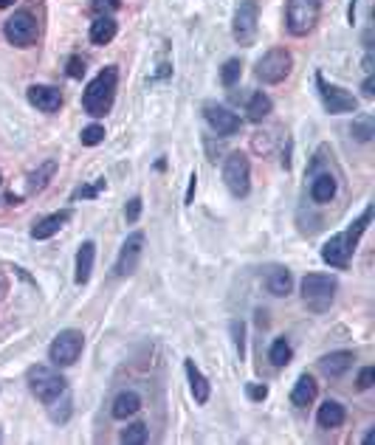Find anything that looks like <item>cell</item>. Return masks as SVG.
Instances as JSON below:
<instances>
[{
  "mask_svg": "<svg viewBox=\"0 0 375 445\" xmlns=\"http://www.w3.org/2000/svg\"><path fill=\"white\" fill-rule=\"evenodd\" d=\"M116 82H119V71L116 65H107L88 88H85V96H82V107L88 116L93 119H102L110 113L113 107V99H116Z\"/></svg>",
  "mask_w": 375,
  "mask_h": 445,
  "instance_id": "obj_1",
  "label": "cell"
},
{
  "mask_svg": "<svg viewBox=\"0 0 375 445\" xmlns=\"http://www.w3.org/2000/svg\"><path fill=\"white\" fill-rule=\"evenodd\" d=\"M29 389L40 403H57L65 394V378L57 375L51 366H32L29 369Z\"/></svg>",
  "mask_w": 375,
  "mask_h": 445,
  "instance_id": "obj_2",
  "label": "cell"
},
{
  "mask_svg": "<svg viewBox=\"0 0 375 445\" xmlns=\"http://www.w3.org/2000/svg\"><path fill=\"white\" fill-rule=\"evenodd\" d=\"M333 296H336V279L333 277H324V274H308L302 279V299L310 310L316 313H324L330 305H333Z\"/></svg>",
  "mask_w": 375,
  "mask_h": 445,
  "instance_id": "obj_3",
  "label": "cell"
},
{
  "mask_svg": "<svg viewBox=\"0 0 375 445\" xmlns=\"http://www.w3.org/2000/svg\"><path fill=\"white\" fill-rule=\"evenodd\" d=\"M319 23V0H288L285 26L294 37H305Z\"/></svg>",
  "mask_w": 375,
  "mask_h": 445,
  "instance_id": "obj_4",
  "label": "cell"
},
{
  "mask_svg": "<svg viewBox=\"0 0 375 445\" xmlns=\"http://www.w3.org/2000/svg\"><path fill=\"white\" fill-rule=\"evenodd\" d=\"M294 68V57L288 48H271L268 54H263V60L257 62V79L265 85H277L282 82Z\"/></svg>",
  "mask_w": 375,
  "mask_h": 445,
  "instance_id": "obj_5",
  "label": "cell"
},
{
  "mask_svg": "<svg viewBox=\"0 0 375 445\" xmlns=\"http://www.w3.org/2000/svg\"><path fill=\"white\" fill-rule=\"evenodd\" d=\"M223 180L235 197H246L251 189V164L243 152H232L223 166Z\"/></svg>",
  "mask_w": 375,
  "mask_h": 445,
  "instance_id": "obj_6",
  "label": "cell"
},
{
  "mask_svg": "<svg viewBox=\"0 0 375 445\" xmlns=\"http://www.w3.org/2000/svg\"><path fill=\"white\" fill-rule=\"evenodd\" d=\"M82 347H85V336H82L79 330H63V333L54 338L48 355H51V361H54L57 366H71V364H77V358L82 355Z\"/></svg>",
  "mask_w": 375,
  "mask_h": 445,
  "instance_id": "obj_7",
  "label": "cell"
},
{
  "mask_svg": "<svg viewBox=\"0 0 375 445\" xmlns=\"http://www.w3.org/2000/svg\"><path fill=\"white\" fill-rule=\"evenodd\" d=\"M4 34H6V40H9L12 46L29 48V46H34V40H37V20H34L29 12H15V15L6 20Z\"/></svg>",
  "mask_w": 375,
  "mask_h": 445,
  "instance_id": "obj_8",
  "label": "cell"
},
{
  "mask_svg": "<svg viewBox=\"0 0 375 445\" xmlns=\"http://www.w3.org/2000/svg\"><path fill=\"white\" fill-rule=\"evenodd\" d=\"M257 15H260L257 0H243V4L237 6L232 32H235V40L240 46H251L257 40Z\"/></svg>",
  "mask_w": 375,
  "mask_h": 445,
  "instance_id": "obj_9",
  "label": "cell"
},
{
  "mask_svg": "<svg viewBox=\"0 0 375 445\" xmlns=\"http://www.w3.org/2000/svg\"><path fill=\"white\" fill-rule=\"evenodd\" d=\"M316 85H319V93H322V102H324V110H327V113L338 116V113H353V110L358 107V102H355L353 93H347L344 88L327 85V82L322 79V74L316 77Z\"/></svg>",
  "mask_w": 375,
  "mask_h": 445,
  "instance_id": "obj_10",
  "label": "cell"
},
{
  "mask_svg": "<svg viewBox=\"0 0 375 445\" xmlns=\"http://www.w3.org/2000/svg\"><path fill=\"white\" fill-rule=\"evenodd\" d=\"M204 116H206L209 127H212L218 135H235V133H240V119H237V113H232V110L223 107V105L206 102V105H204Z\"/></svg>",
  "mask_w": 375,
  "mask_h": 445,
  "instance_id": "obj_11",
  "label": "cell"
},
{
  "mask_svg": "<svg viewBox=\"0 0 375 445\" xmlns=\"http://www.w3.org/2000/svg\"><path fill=\"white\" fill-rule=\"evenodd\" d=\"M141 254H144V234L136 232V234H130V237L124 240V246H121V251H119L116 274H119V277L136 274V268H138V263H141Z\"/></svg>",
  "mask_w": 375,
  "mask_h": 445,
  "instance_id": "obj_12",
  "label": "cell"
},
{
  "mask_svg": "<svg viewBox=\"0 0 375 445\" xmlns=\"http://www.w3.org/2000/svg\"><path fill=\"white\" fill-rule=\"evenodd\" d=\"M353 251H355V246L350 243V237H347V232H344V234L330 237V240L322 246V260H324L327 265H333V268H347Z\"/></svg>",
  "mask_w": 375,
  "mask_h": 445,
  "instance_id": "obj_13",
  "label": "cell"
},
{
  "mask_svg": "<svg viewBox=\"0 0 375 445\" xmlns=\"http://www.w3.org/2000/svg\"><path fill=\"white\" fill-rule=\"evenodd\" d=\"M29 102L43 113H57L63 107V93L57 88H48V85H32L29 88Z\"/></svg>",
  "mask_w": 375,
  "mask_h": 445,
  "instance_id": "obj_14",
  "label": "cell"
},
{
  "mask_svg": "<svg viewBox=\"0 0 375 445\" xmlns=\"http://www.w3.org/2000/svg\"><path fill=\"white\" fill-rule=\"evenodd\" d=\"M353 361H355L353 352H330L319 361V369H322L324 378H341L353 366Z\"/></svg>",
  "mask_w": 375,
  "mask_h": 445,
  "instance_id": "obj_15",
  "label": "cell"
},
{
  "mask_svg": "<svg viewBox=\"0 0 375 445\" xmlns=\"http://www.w3.org/2000/svg\"><path fill=\"white\" fill-rule=\"evenodd\" d=\"M71 220V211H57V214H48V217H43L37 226L32 229V237L34 240H48V237H54L65 222Z\"/></svg>",
  "mask_w": 375,
  "mask_h": 445,
  "instance_id": "obj_16",
  "label": "cell"
},
{
  "mask_svg": "<svg viewBox=\"0 0 375 445\" xmlns=\"http://www.w3.org/2000/svg\"><path fill=\"white\" fill-rule=\"evenodd\" d=\"M186 378H190V389H192L195 403H206L209 394H212V386H209V380L204 378V372L195 366V361H186Z\"/></svg>",
  "mask_w": 375,
  "mask_h": 445,
  "instance_id": "obj_17",
  "label": "cell"
},
{
  "mask_svg": "<svg viewBox=\"0 0 375 445\" xmlns=\"http://www.w3.org/2000/svg\"><path fill=\"white\" fill-rule=\"evenodd\" d=\"M265 288H268V293H274V296H288L291 288H294L291 271H288V268H271V271L265 274Z\"/></svg>",
  "mask_w": 375,
  "mask_h": 445,
  "instance_id": "obj_18",
  "label": "cell"
},
{
  "mask_svg": "<svg viewBox=\"0 0 375 445\" xmlns=\"http://www.w3.org/2000/svg\"><path fill=\"white\" fill-rule=\"evenodd\" d=\"M316 380L310 378V375H302L299 380H296V386H294V392H291V403L296 406V409H305V406H310L313 400H316Z\"/></svg>",
  "mask_w": 375,
  "mask_h": 445,
  "instance_id": "obj_19",
  "label": "cell"
},
{
  "mask_svg": "<svg viewBox=\"0 0 375 445\" xmlns=\"http://www.w3.org/2000/svg\"><path fill=\"white\" fill-rule=\"evenodd\" d=\"M344 406L341 403H336V400H324L322 406H319V414H316V423L322 425V428H338L341 423H344Z\"/></svg>",
  "mask_w": 375,
  "mask_h": 445,
  "instance_id": "obj_20",
  "label": "cell"
},
{
  "mask_svg": "<svg viewBox=\"0 0 375 445\" xmlns=\"http://www.w3.org/2000/svg\"><path fill=\"white\" fill-rule=\"evenodd\" d=\"M310 197H313L316 203H330V200L336 197V178H333L330 172L316 175L313 183H310Z\"/></svg>",
  "mask_w": 375,
  "mask_h": 445,
  "instance_id": "obj_21",
  "label": "cell"
},
{
  "mask_svg": "<svg viewBox=\"0 0 375 445\" xmlns=\"http://www.w3.org/2000/svg\"><path fill=\"white\" fill-rule=\"evenodd\" d=\"M93 257H96V246L93 243H82L79 254H77V285H85L91 279V271H93Z\"/></svg>",
  "mask_w": 375,
  "mask_h": 445,
  "instance_id": "obj_22",
  "label": "cell"
},
{
  "mask_svg": "<svg viewBox=\"0 0 375 445\" xmlns=\"http://www.w3.org/2000/svg\"><path fill=\"white\" fill-rule=\"evenodd\" d=\"M138 409H141V397L136 394V392H121L116 400H113V417L116 420H127V417H133V414H138Z\"/></svg>",
  "mask_w": 375,
  "mask_h": 445,
  "instance_id": "obj_23",
  "label": "cell"
},
{
  "mask_svg": "<svg viewBox=\"0 0 375 445\" xmlns=\"http://www.w3.org/2000/svg\"><path fill=\"white\" fill-rule=\"evenodd\" d=\"M113 37H116V20H113V18L102 15L99 20H93V26H91V43L107 46Z\"/></svg>",
  "mask_w": 375,
  "mask_h": 445,
  "instance_id": "obj_24",
  "label": "cell"
},
{
  "mask_svg": "<svg viewBox=\"0 0 375 445\" xmlns=\"http://www.w3.org/2000/svg\"><path fill=\"white\" fill-rule=\"evenodd\" d=\"M274 110V102L260 91V93H254L251 99H249V105H246V113H249V119L251 121H263L268 113Z\"/></svg>",
  "mask_w": 375,
  "mask_h": 445,
  "instance_id": "obj_25",
  "label": "cell"
},
{
  "mask_svg": "<svg viewBox=\"0 0 375 445\" xmlns=\"http://www.w3.org/2000/svg\"><path fill=\"white\" fill-rule=\"evenodd\" d=\"M268 358H271V364H274V366H288V364H291V358H294V350H291V344H288L285 338H277V341L271 344Z\"/></svg>",
  "mask_w": 375,
  "mask_h": 445,
  "instance_id": "obj_26",
  "label": "cell"
},
{
  "mask_svg": "<svg viewBox=\"0 0 375 445\" xmlns=\"http://www.w3.org/2000/svg\"><path fill=\"white\" fill-rule=\"evenodd\" d=\"M240 74H243V62H240V60H226V65L221 68V82H223L226 88H232V85L240 79Z\"/></svg>",
  "mask_w": 375,
  "mask_h": 445,
  "instance_id": "obj_27",
  "label": "cell"
},
{
  "mask_svg": "<svg viewBox=\"0 0 375 445\" xmlns=\"http://www.w3.org/2000/svg\"><path fill=\"white\" fill-rule=\"evenodd\" d=\"M121 442H127V445H141V442H147V425H144V423L127 425V428L121 431Z\"/></svg>",
  "mask_w": 375,
  "mask_h": 445,
  "instance_id": "obj_28",
  "label": "cell"
},
{
  "mask_svg": "<svg viewBox=\"0 0 375 445\" xmlns=\"http://www.w3.org/2000/svg\"><path fill=\"white\" fill-rule=\"evenodd\" d=\"M369 220H372V206H367V208H364V214H361V217H358V220L353 222V229L347 232V237H350V243H353V246H355V243H358V237H361V234L367 232Z\"/></svg>",
  "mask_w": 375,
  "mask_h": 445,
  "instance_id": "obj_29",
  "label": "cell"
},
{
  "mask_svg": "<svg viewBox=\"0 0 375 445\" xmlns=\"http://www.w3.org/2000/svg\"><path fill=\"white\" fill-rule=\"evenodd\" d=\"M54 169H57V161H46V164L34 172V178H32V192H40V189L48 183V178L54 175Z\"/></svg>",
  "mask_w": 375,
  "mask_h": 445,
  "instance_id": "obj_30",
  "label": "cell"
},
{
  "mask_svg": "<svg viewBox=\"0 0 375 445\" xmlns=\"http://www.w3.org/2000/svg\"><path fill=\"white\" fill-rule=\"evenodd\" d=\"M79 138H82V144H85V147H96V144H102V141H105V127H102V124H91V127H85V130H82V135H79Z\"/></svg>",
  "mask_w": 375,
  "mask_h": 445,
  "instance_id": "obj_31",
  "label": "cell"
},
{
  "mask_svg": "<svg viewBox=\"0 0 375 445\" xmlns=\"http://www.w3.org/2000/svg\"><path fill=\"white\" fill-rule=\"evenodd\" d=\"M353 135L358 141H369L372 138V116H361L355 124H353Z\"/></svg>",
  "mask_w": 375,
  "mask_h": 445,
  "instance_id": "obj_32",
  "label": "cell"
},
{
  "mask_svg": "<svg viewBox=\"0 0 375 445\" xmlns=\"http://www.w3.org/2000/svg\"><path fill=\"white\" fill-rule=\"evenodd\" d=\"M119 6H121L119 0H93V12H99V18H102V15H107V18H110Z\"/></svg>",
  "mask_w": 375,
  "mask_h": 445,
  "instance_id": "obj_33",
  "label": "cell"
},
{
  "mask_svg": "<svg viewBox=\"0 0 375 445\" xmlns=\"http://www.w3.org/2000/svg\"><path fill=\"white\" fill-rule=\"evenodd\" d=\"M82 74H85V62L79 57H71L68 60V77L71 79H82Z\"/></svg>",
  "mask_w": 375,
  "mask_h": 445,
  "instance_id": "obj_34",
  "label": "cell"
},
{
  "mask_svg": "<svg viewBox=\"0 0 375 445\" xmlns=\"http://www.w3.org/2000/svg\"><path fill=\"white\" fill-rule=\"evenodd\" d=\"M138 214H141V197H133V200L127 203V208H124V217H127V222H136Z\"/></svg>",
  "mask_w": 375,
  "mask_h": 445,
  "instance_id": "obj_35",
  "label": "cell"
},
{
  "mask_svg": "<svg viewBox=\"0 0 375 445\" xmlns=\"http://www.w3.org/2000/svg\"><path fill=\"white\" fill-rule=\"evenodd\" d=\"M372 380H375V369H372V366H364V369L358 372V389H369Z\"/></svg>",
  "mask_w": 375,
  "mask_h": 445,
  "instance_id": "obj_36",
  "label": "cell"
},
{
  "mask_svg": "<svg viewBox=\"0 0 375 445\" xmlns=\"http://www.w3.org/2000/svg\"><path fill=\"white\" fill-rule=\"evenodd\" d=\"M232 333H235V341H237V352L243 358L246 352V341H243V321H232Z\"/></svg>",
  "mask_w": 375,
  "mask_h": 445,
  "instance_id": "obj_37",
  "label": "cell"
},
{
  "mask_svg": "<svg viewBox=\"0 0 375 445\" xmlns=\"http://www.w3.org/2000/svg\"><path fill=\"white\" fill-rule=\"evenodd\" d=\"M99 189H105V180H99L96 186H85V189H77V192H74V197H93V194H96Z\"/></svg>",
  "mask_w": 375,
  "mask_h": 445,
  "instance_id": "obj_38",
  "label": "cell"
},
{
  "mask_svg": "<svg viewBox=\"0 0 375 445\" xmlns=\"http://www.w3.org/2000/svg\"><path fill=\"white\" fill-rule=\"evenodd\" d=\"M249 397H251V400H265V397H268V389H265V386H257V383H249Z\"/></svg>",
  "mask_w": 375,
  "mask_h": 445,
  "instance_id": "obj_39",
  "label": "cell"
},
{
  "mask_svg": "<svg viewBox=\"0 0 375 445\" xmlns=\"http://www.w3.org/2000/svg\"><path fill=\"white\" fill-rule=\"evenodd\" d=\"M195 186H198V178H195V172H192V175H190V189H186V197H183L186 203L195 200Z\"/></svg>",
  "mask_w": 375,
  "mask_h": 445,
  "instance_id": "obj_40",
  "label": "cell"
},
{
  "mask_svg": "<svg viewBox=\"0 0 375 445\" xmlns=\"http://www.w3.org/2000/svg\"><path fill=\"white\" fill-rule=\"evenodd\" d=\"M372 88H375V79H372V77H367V79H364V85H361V91H364V96H367V99L375 93Z\"/></svg>",
  "mask_w": 375,
  "mask_h": 445,
  "instance_id": "obj_41",
  "label": "cell"
},
{
  "mask_svg": "<svg viewBox=\"0 0 375 445\" xmlns=\"http://www.w3.org/2000/svg\"><path fill=\"white\" fill-rule=\"evenodd\" d=\"M15 0H0V9H6V6H12Z\"/></svg>",
  "mask_w": 375,
  "mask_h": 445,
  "instance_id": "obj_42",
  "label": "cell"
},
{
  "mask_svg": "<svg viewBox=\"0 0 375 445\" xmlns=\"http://www.w3.org/2000/svg\"><path fill=\"white\" fill-rule=\"evenodd\" d=\"M0 180H4V175H0Z\"/></svg>",
  "mask_w": 375,
  "mask_h": 445,
  "instance_id": "obj_43",
  "label": "cell"
}]
</instances>
